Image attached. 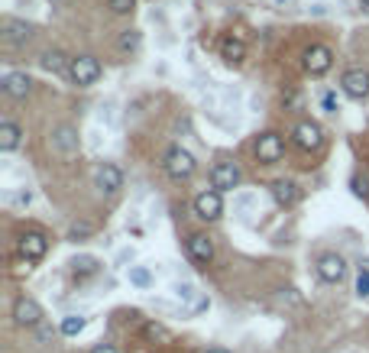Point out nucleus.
Segmentation results:
<instances>
[{"mask_svg": "<svg viewBox=\"0 0 369 353\" xmlns=\"http://www.w3.org/2000/svg\"><path fill=\"white\" fill-rule=\"evenodd\" d=\"M104 75V65H100L94 55H75L69 65V78H71V85L78 88H91L98 85V78Z\"/></svg>", "mask_w": 369, "mask_h": 353, "instance_id": "obj_1", "label": "nucleus"}, {"mask_svg": "<svg viewBox=\"0 0 369 353\" xmlns=\"http://www.w3.org/2000/svg\"><path fill=\"white\" fill-rule=\"evenodd\" d=\"M162 169H165V175H169V178L182 182V178H192L194 175V169H198V159H194L188 149L172 146L169 153H165V159H162Z\"/></svg>", "mask_w": 369, "mask_h": 353, "instance_id": "obj_2", "label": "nucleus"}, {"mask_svg": "<svg viewBox=\"0 0 369 353\" xmlns=\"http://www.w3.org/2000/svg\"><path fill=\"white\" fill-rule=\"evenodd\" d=\"M243 182V172H240V166L237 162H217L214 169H211V188H214V192H233V188H237V185Z\"/></svg>", "mask_w": 369, "mask_h": 353, "instance_id": "obj_3", "label": "nucleus"}, {"mask_svg": "<svg viewBox=\"0 0 369 353\" xmlns=\"http://www.w3.org/2000/svg\"><path fill=\"white\" fill-rule=\"evenodd\" d=\"M292 143L301 149V153H315V149L324 146V130L315 120H301L292 130Z\"/></svg>", "mask_w": 369, "mask_h": 353, "instance_id": "obj_4", "label": "nucleus"}, {"mask_svg": "<svg viewBox=\"0 0 369 353\" xmlns=\"http://www.w3.org/2000/svg\"><path fill=\"white\" fill-rule=\"evenodd\" d=\"M194 214L201 217V221H221V214H223V195L221 192H214V188H208V192H201V195H194Z\"/></svg>", "mask_w": 369, "mask_h": 353, "instance_id": "obj_5", "label": "nucleus"}, {"mask_svg": "<svg viewBox=\"0 0 369 353\" xmlns=\"http://www.w3.org/2000/svg\"><path fill=\"white\" fill-rule=\"evenodd\" d=\"M282 156H285V139L279 137V133H262V137L256 139V159H259L262 166H276Z\"/></svg>", "mask_w": 369, "mask_h": 353, "instance_id": "obj_6", "label": "nucleus"}, {"mask_svg": "<svg viewBox=\"0 0 369 353\" xmlns=\"http://www.w3.org/2000/svg\"><path fill=\"white\" fill-rule=\"evenodd\" d=\"M340 88H344L346 98L366 100L369 98V71L366 69H346L344 78H340Z\"/></svg>", "mask_w": 369, "mask_h": 353, "instance_id": "obj_7", "label": "nucleus"}, {"mask_svg": "<svg viewBox=\"0 0 369 353\" xmlns=\"http://www.w3.org/2000/svg\"><path fill=\"white\" fill-rule=\"evenodd\" d=\"M317 276H321V282L327 285H337L346 279V260L340 253H324L321 260H317Z\"/></svg>", "mask_w": 369, "mask_h": 353, "instance_id": "obj_8", "label": "nucleus"}, {"mask_svg": "<svg viewBox=\"0 0 369 353\" xmlns=\"http://www.w3.org/2000/svg\"><path fill=\"white\" fill-rule=\"evenodd\" d=\"M16 246H20V256H23L26 262H36V260H42V256H46L49 237H46L42 231H26Z\"/></svg>", "mask_w": 369, "mask_h": 353, "instance_id": "obj_9", "label": "nucleus"}, {"mask_svg": "<svg viewBox=\"0 0 369 353\" xmlns=\"http://www.w3.org/2000/svg\"><path fill=\"white\" fill-rule=\"evenodd\" d=\"M331 65H334V52L327 46L317 42V46L305 49V71H308V75H327Z\"/></svg>", "mask_w": 369, "mask_h": 353, "instance_id": "obj_10", "label": "nucleus"}, {"mask_svg": "<svg viewBox=\"0 0 369 353\" xmlns=\"http://www.w3.org/2000/svg\"><path fill=\"white\" fill-rule=\"evenodd\" d=\"M39 321H42V308H39V301L26 299V295L13 301V324L16 328H36Z\"/></svg>", "mask_w": 369, "mask_h": 353, "instance_id": "obj_11", "label": "nucleus"}, {"mask_svg": "<svg viewBox=\"0 0 369 353\" xmlns=\"http://www.w3.org/2000/svg\"><path fill=\"white\" fill-rule=\"evenodd\" d=\"M94 185H98L104 195H117L123 188V172L117 169L114 162H104V166L94 172Z\"/></svg>", "mask_w": 369, "mask_h": 353, "instance_id": "obj_12", "label": "nucleus"}, {"mask_svg": "<svg viewBox=\"0 0 369 353\" xmlns=\"http://www.w3.org/2000/svg\"><path fill=\"white\" fill-rule=\"evenodd\" d=\"M184 246H188V256H192L198 266H208V262L214 260V240H211L208 233H192Z\"/></svg>", "mask_w": 369, "mask_h": 353, "instance_id": "obj_13", "label": "nucleus"}, {"mask_svg": "<svg viewBox=\"0 0 369 353\" xmlns=\"http://www.w3.org/2000/svg\"><path fill=\"white\" fill-rule=\"evenodd\" d=\"M269 192H272V198H276L279 207H295L298 204V198H301L298 185H295L292 178H276V182L269 185Z\"/></svg>", "mask_w": 369, "mask_h": 353, "instance_id": "obj_14", "label": "nucleus"}, {"mask_svg": "<svg viewBox=\"0 0 369 353\" xmlns=\"http://www.w3.org/2000/svg\"><path fill=\"white\" fill-rule=\"evenodd\" d=\"M52 149L62 156L78 153V130L71 127V123H62V127L52 130Z\"/></svg>", "mask_w": 369, "mask_h": 353, "instance_id": "obj_15", "label": "nucleus"}, {"mask_svg": "<svg viewBox=\"0 0 369 353\" xmlns=\"http://www.w3.org/2000/svg\"><path fill=\"white\" fill-rule=\"evenodd\" d=\"M4 94L7 98H16V100H23L26 94L33 91V78L26 75V71H10V75H4Z\"/></svg>", "mask_w": 369, "mask_h": 353, "instance_id": "obj_16", "label": "nucleus"}, {"mask_svg": "<svg viewBox=\"0 0 369 353\" xmlns=\"http://www.w3.org/2000/svg\"><path fill=\"white\" fill-rule=\"evenodd\" d=\"M20 143H23V127L13 120L0 123V149H4V153H13V149H20Z\"/></svg>", "mask_w": 369, "mask_h": 353, "instance_id": "obj_17", "label": "nucleus"}, {"mask_svg": "<svg viewBox=\"0 0 369 353\" xmlns=\"http://www.w3.org/2000/svg\"><path fill=\"white\" fill-rule=\"evenodd\" d=\"M4 33H7L10 46H23V42L33 39V26L23 23V20H4Z\"/></svg>", "mask_w": 369, "mask_h": 353, "instance_id": "obj_18", "label": "nucleus"}, {"mask_svg": "<svg viewBox=\"0 0 369 353\" xmlns=\"http://www.w3.org/2000/svg\"><path fill=\"white\" fill-rule=\"evenodd\" d=\"M221 59L230 62V65H240V62L246 59V42H243V39L227 36V39L221 42Z\"/></svg>", "mask_w": 369, "mask_h": 353, "instance_id": "obj_19", "label": "nucleus"}, {"mask_svg": "<svg viewBox=\"0 0 369 353\" xmlns=\"http://www.w3.org/2000/svg\"><path fill=\"white\" fill-rule=\"evenodd\" d=\"M69 65H71V59H65V52H59V49H49L42 55V69L52 71V75H69Z\"/></svg>", "mask_w": 369, "mask_h": 353, "instance_id": "obj_20", "label": "nucleus"}, {"mask_svg": "<svg viewBox=\"0 0 369 353\" xmlns=\"http://www.w3.org/2000/svg\"><path fill=\"white\" fill-rule=\"evenodd\" d=\"M85 318L81 315H65L62 318V334H65V337H78V334H81V330H85Z\"/></svg>", "mask_w": 369, "mask_h": 353, "instance_id": "obj_21", "label": "nucleus"}, {"mask_svg": "<svg viewBox=\"0 0 369 353\" xmlns=\"http://www.w3.org/2000/svg\"><path fill=\"white\" fill-rule=\"evenodd\" d=\"M139 30H123L120 33V39H117V49H120V52H136L139 49Z\"/></svg>", "mask_w": 369, "mask_h": 353, "instance_id": "obj_22", "label": "nucleus"}, {"mask_svg": "<svg viewBox=\"0 0 369 353\" xmlns=\"http://www.w3.org/2000/svg\"><path fill=\"white\" fill-rule=\"evenodd\" d=\"M91 233H94V227L88 221H75L69 227V240H85V237H91Z\"/></svg>", "mask_w": 369, "mask_h": 353, "instance_id": "obj_23", "label": "nucleus"}, {"mask_svg": "<svg viewBox=\"0 0 369 353\" xmlns=\"http://www.w3.org/2000/svg\"><path fill=\"white\" fill-rule=\"evenodd\" d=\"M130 282H133V285H139V289H149L153 276H149V272H146L143 266H133V269H130Z\"/></svg>", "mask_w": 369, "mask_h": 353, "instance_id": "obj_24", "label": "nucleus"}, {"mask_svg": "<svg viewBox=\"0 0 369 353\" xmlns=\"http://www.w3.org/2000/svg\"><path fill=\"white\" fill-rule=\"evenodd\" d=\"M107 7H110V13L127 16V13H133V7H136V0H107Z\"/></svg>", "mask_w": 369, "mask_h": 353, "instance_id": "obj_25", "label": "nucleus"}, {"mask_svg": "<svg viewBox=\"0 0 369 353\" xmlns=\"http://www.w3.org/2000/svg\"><path fill=\"white\" fill-rule=\"evenodd\" d=\"M94 269H98V260H94V256H81V260H75V272H81V276L94 272Z\"/></svg>", "mask_w": 369, "mask_h": 353, "instance_id": "obj_26", "label": "nucleus"}, {"mask_svg": "<svg viewBox=\"0 0 369 353\" xmlns=\"http://www.w3.org/2000/svg\"><path fill=\"white\" fill-rule=\"evenodd\" d=\"M321 104H324V110H327V114H337V94H334V91L324 94Z\"/></svg>", "mask_w": 369, "mask_h": 353, "instance_id": "obj_27", "label": "nucleus"}, {"mask_svg": "<svg viewBox=\"0 0 369 353\" xmlns=\"http://www.w3.org/2000/svg\"><path fill=\"white\" fill-rule=\"evenodd\" d=\"M356 295H360V299H369V276L366 272H360V279H356Z\"/></svg>", "mask_w": 369, "mask_h": 353, "instance_id": "obj_28", "label": "nucleus"}, {"mask_svg": "<svg viewBox=\"0 0 369 353\" xmlns=\"http://www.w3.org/2000/svg\"><path fill=\"white\" fill-rule=\"evenodd\" d=\"M353 185H356V188H353L356 195H363V198H369V182H366V178H363V182H360V178H356Z\"/></svg>", "mask_w": 369, "mask_h": 353, "instance_id": "obj_29", "label": "nucleus"}, {"mask_svg": "<svg viewBox=\"0 0 369 353\" xmlns=\"http://www.w3.org/2000/svg\"><path fill=\"white\" fill-rule=\"evenodd\" d=\"M91 353H117V347L114 344H94Z\"/></svg>", "mask_w": 369, "mask_h": 353, "instance_id": "obj_30", "label": "nucleus"}, {"mask_svg": "<svg viewBox=\"0 0 369 353\" xmlns=\"http://www.w3.org/2000/svg\"><path fill=\"white\" fill-rule=\"evenodd\" d=\"M146 334H149V337H169V334H165V330H162L159 324H149V328H146Z\"/></svg>", "mask_w": 369, "mask_h": 353, "instance_id": "obj_31", "label": "nucleus"}, {"mask_svg": "<svg viewBox=\"0 0 369 353\" xmlns=\"http://www.w3.org/2000/svg\"><path fill=\"white\" fill-rule=\"evenodd\" d=\"M360 272H366V276H369V260H363V262H360Z\"/></svg>", "mask_w": 369, "mask_h": 353, "instance_id": "obj_32", "label": "nucleus"}, {"mask_svg": "<svg viewBox=\"0 0 369 353\" xmlns=\"http://www.w3.org/2000/svg\"><path fill=\"white\" fill-rule=\"evenodd\" d=\"M208 353H230V350H223V347H211Z\"/></svg>", "mask_w": 369, "mask_h": 353, "instance_id": "obj_33", "label": "nucleus"}, {"mask_svg": "<svg viewBox=\"0 0 369 353\" xmlns=\"http://www.w3.org/2000/svg\"><path fill=\"white\" fill-rule=\"evenodd\" d=\"M360 7H363V10H366V13H369V0H360Z\"/></svg>", "mask_w": 369, "mask_h": 353, "instance_id": "obj_34", "label": "nucleus"}, {"mask_svg": "<svg viewBox=\"0 0 369 353\" xmlns=\"http://www.w3.org/2000/svg\"><path fill=\"white\" fill-rule=\"evenodd\" d=\"M279 4H292V0H279Z\"/></svg>", "mask_w": 369, "mask_h": 353, "instance_id": "obj_35", "label": "nucleus"}]
</instances>
